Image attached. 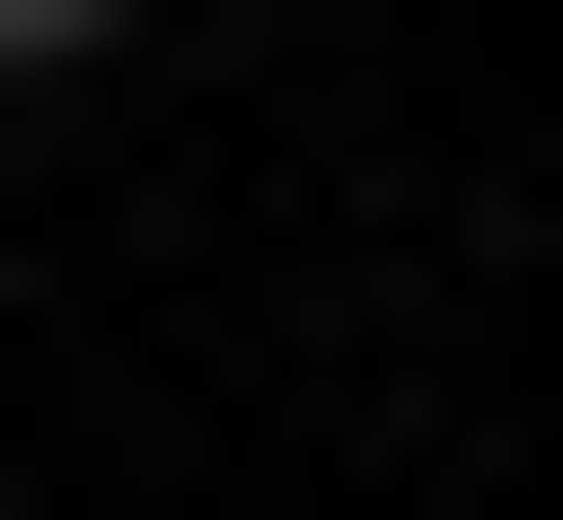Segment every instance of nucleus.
Segmentation results:
<instances>
[{"mask_svg":"<svg viewBox=\"0 0 563 520\" xmlns=\"http://www.w3.org/2000/svg\"><path fill=\"white\" fill-rule=\"evenodd\" d=\"M44 44H131V0H0V87H44Z\"/></svg>","mask_w":563,"mask_h":520,"instance_id":"1","label":"nucleus"}]
</instances>
